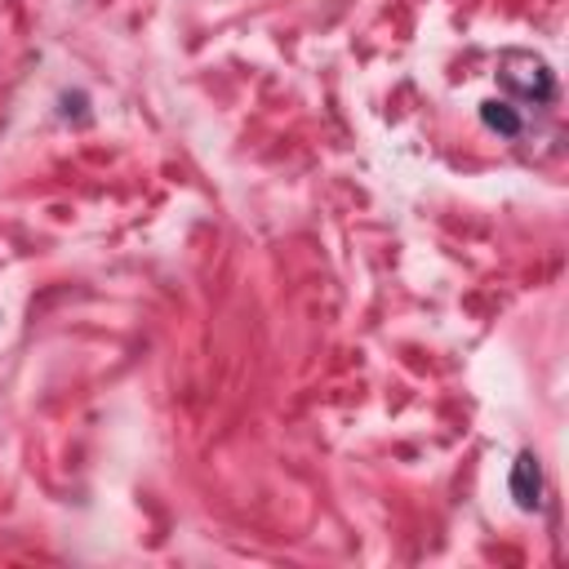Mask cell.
<instances>
[{"mask_svg":"<svg viewBox=\"0 0 569 569\" xmlns=\"http://www.w3.org/2000/svg\"><path fill=\"white\" fill-rule=\"evenodd\" d=\"M507 489H511V498H516V507H520V511H533V507L542 502V471H538V458H533L529 449H525V453H516Z\"/></svg>","mask_w":569,"mask_h":569,"instance_id":"1","label":"cell"},{"mask_svg":"<svg viewBox=\"0 0 569 569\" xmlns=\"http://www.w3.org/2000/svg\"><path fill=\"white\" fill-rule=\"evenodd\" d=\"M480 120H485L489 129H498L502 138H516V133H520V116H516L511 102H485V107H480Z\"/></svg>","mask_w":569,"mask_h":569,"instance_id":"2","label":"cell"}]
</instances>
